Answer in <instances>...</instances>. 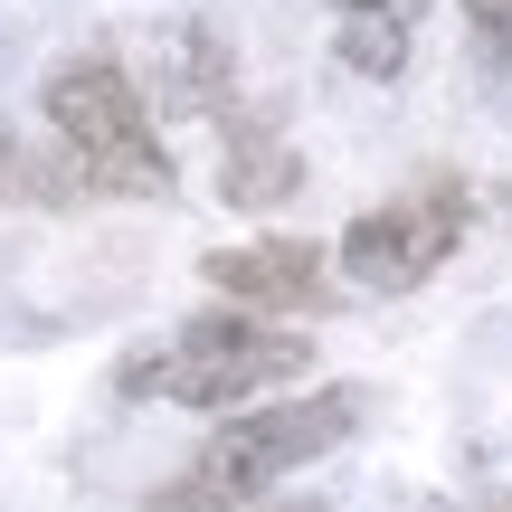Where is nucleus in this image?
<instances>
[{"label":"nucleus","mask_w":512,"mask_h":512,"mask_svg":"<svg viewBox=\"0 0 512 512\" xmlns=\"http://www.w3.org/2000/svg\"><path fill=\"white\" fill-rule=\"evenodd\" d=\"M351 427H361V399H351V389H313V399H285V408H238V418L200 446V465H190L171 494H152V512H247L275 475L332 456Z\"/></svg>","instance_id":"nucleus-1"},{"label":"nucleus","mask_w":512,"mask_h":512,"mask_svg":"<svg viewBox=\"0 0 512 512\" xmlns=\"http://www.w3.org/2000/svg\"><path fill=\"white\" fill-rule=\"evenodd\" d=\"M313 370V342L304 332H275V323H256V313H200V323H181L171 332V351H133L124 361V389L133 399H181V408H238L256 399V389H275V380H304Z\"/></svg>","instance_id":"nucleus-2"},{"label":"nucleus","mask_w":512,"mask_h":512,"mask_svg":"<svg viewBox=\"0 0 512 512\" xmlns=\"http://www.w3.org/2000/svg\"><path fill=\"white\" fill-rule=\"evenodd\" d=\"M48 124L57 143L86 162V181L105 200H171V152L152 143L143 86H133L114 57H67L48 76Z\"/></svg>","instance_id":"nucleus-3"},{"label":"nucleus","mask_w":512,"mask_h":512,"mask_svg":"<svg viewBox=\"0 0 512 512\" xmlns=\"http://www.w3.org/2000/svg\"><path fill=\"white\" fill-rule=\"evenodd\" d=\"M465 238V190L456 181H427L418 200H389V209H361L342 238V275L361 294H408L456 256Z\"/></svg>","instance_id":"nucleus-4"},{"label":"nucleus","mask_w":512,"mask_h":512,"mask_svg":"<svg viewBox=\"0 0 512 512\" xmlns=\"http://www.w3.org/2000/svg\"><path fill=\"white\" fill-rule=\"evenodd\" d=\"M200 275L219 294H238L247 313H313L332 266H323V247H304V238H256V247H209Z\"/></svg>","instance_id":"nucleus-5"},{"label":"nucleus","mask_w":512,"mask_h":512,"mask_svg":"<svg viewBox=\"0 0 512 512\" xmlns=\"http://www.w3.org/2000/svg\"><path fill=\"white\" fill-rule=\"evenodd\" d=\"M238 95V48L219 19H162L152 29V105L162 114H219Z\"/></svg>","instance_id":"nucleus-6"},{"label":"nucleus","mask_w":512,"mask_h":512,"mask_svg":"<svg viewBox=\"0 0 512 512\" xmlns=\"http://www.w3.org/2000/svg\"><path fill=\"white\" fill-rule=\"evenodd\" d=\"M294 181H304V152L275 143L266 124H247L228 143V162H219V200L228 209H275V200H294Z\"/></svg>","instance_id":"nucleus-7"},{"label":"nucleus","mask_w":512,"mask_h":512,"mask_svg":"<svg viewBox=\"0 0 512 512\" xmlns=\"http://www.w3.org/2000/svg\"><path fill=\"white\" fill-rule=\"evenodd\" d=\"M408 29L418 19H389V10H332V57L351 76H399L408 67Z\"/></svg>","instance_id":"nucleus-8"},{"label":"nucleus","mask_w":512,"mask_h":512,"mask_svg":"<svg viewBox=\"0 0 512 512\" xmlns=\"http://www.w3.org/2000/svg\"><path fill=\"white\" fill-rule=\"evenodd\" d=\"M465 29H475L484 67H503V76H512V0H465Z\"/></svg>","instance_id":"nucleus-9"},{"label":"nucleus","mask_w":512,"mask_h":512,"mask_svg":"<svg viewBox=\"0 0 512 512\" xmlns=\"http://www.w3.org/2000/svg\"><path fill=\"white\" fill-rule=\"evenodd\" d=\"M10 190H29V162H19V152H10V133H0V200H10Z\"/></svg>","instance_id":"nucleus-10"},{"label":"nucleus","mask_w":512,"mask_h":512,"mask_svg":"<svg viewBox=\"0 0 512 512\" xmlns=\"http://www.w3.org/2000/svg\"><path fill=\"white\" fill-rule=\"evenodd\" d=\"M332 10H389V19H418V0H332Z\"/></svg>","instance_id":"nucleus-11"},{"label":"nucleus","mask_w":512,"mask_h":512,"mask_svg":"<svg viewBox=\"0 0 512 512\" xmlns=\"http://www.w3.org/2000/svg\"><path fill=\"white\" fill-rule=\"evenodd\" d=\"M285 512H323V503H285Z\"/></svg>","instance_id":"nucleus-12"}]
</instances>
